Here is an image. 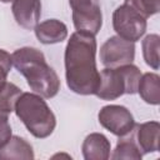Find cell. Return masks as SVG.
<instances>
[{
	"instance_id": "cell-1",
	"label": "cell",
	"mask_w": 160,
	"mask_h": 160,
	"mask_svg": "<svg viewBox=\"0 0 160 160\" xmlns=\"http://www.w3.org/2000/svg\"><path fill=\"white\" fill-rule=\"evenodd\" d=\"M96 39L91 34L75 31L65 48V79L68 88L79 95H94L100 72L96 66Z\"/></svg>"
},
{
	"instance_id": "cell-2",
	"label": "cell",
	"mask_w": 160,
	"mask_h": 160,
	"mask_svg": "<svg viewBox=\"0 0 160 160\" xmlns=\"http://www.w3.org/2000/svg\"><path fill=\"white\" fill-rule=\"evenodd\" d=\"M12 65L24 75L30 89L44 99L54 98L60 90V79L36 48H20L11 54Z\"/></svg>"
},
{
	"instance_id": "cell-3",
	"label": "cell",
	"mask_w": 160,
	"mask_h": 160,
	"mask_svg": "<svg viewBox=\"0 0 160 160\" xmlns=\"http://www.w3.org/2000/svg\"><path fill=\"white\" fill-rule=\"evenodd\" d=\"M14 111L28 131L36 139H45L55 130L56 118L39 94L22 92L15 104Z\"/></svg>"
},
{
	"instance_id": "cell-4",
	"label": "cell",
	"mask_w": 160,
	"mask_h": 160,
	"mask_svg": "<svg viewBox=\"0 0 160 160\" xmlns=\"http://www.w3.org/2000/svg\"><path fill=\"white\" fill-rule=\"evenodd\" d=\"M141 71L134 64L105 68L100 71L99 85L94 95L101 100H116L124 94H136Z\"/></svg>"
},
{
	"instance_id": "cell-5",
	"label": "cell",
	"mask_w": 160,
	"mask_h": 160,
	"mask_svg": "<svg viewBox=\"0 0 160 160\" xmlns=\"http://www.w3.org/2000/svg\"><path fill=\"white\" fill-rule=\"evenodd\" d=\"M112 28L118 36L131 42L139 41L148 28L146 18L131 6L122 4L112 12Z\"/></svg>"
},
{
	"instance_id": "cell-6",
	"label": "cell",
	"mask_w": 160,
	"mask_h": 160,
	"mask_svg": "<svg viewBox=\"0 0 160 160\" xmlns=\"http://www.w3.org/2000/svg\"><path fill=\"white\" fill-rule=\"evenodd\" d=\"M72 22L76 31L96 35L102 26V14L99 0H69Z\"/></svg>"
},
{
	"instance_id": "cell-7",
	"label": "cell",
	"mask_w": 160,
	"mask_h": 160,
	"mask_svg": "<svg viewBox=\"0 0 160 160\" xmlns=\"http://www.w3.org/2000/svg\"><path fill=\"white\" fill-rule=\"evenodd\" d=\"M98 119L104 129L119 138L130 134L136 126L132 114L122 105L110 104L102 106L98 114Z\"/></svg>"
},
{
	"instance_id": "cell-8",
	"label": "cell",
	"mask_w": 160,
	"mask_h": 160,
	"mask_svg": "<svg viewBox=\"0 0 160 160\" xmlns=\"http://www.w3.org/2000/svg\"><path fill=\"white\" fill-rule=\"evenodd\" d=\"M134 59L135 44L118 35L110 36L100 48V61L105 68L132 64Z\"/></svg>"
},
{
	"instance_id": "cell-9",
	"label": "cell",
	"mask_w": 160,
	"mask_h": 160,
	"mask_svg": "<svg viewBox=\"0 0 160 160\" xmlns=\"http://www.w3.org/2000/svg\"><path fill=\"white\" fill-rule=\"evenodd\" d=\"M11 11L15 21L26 30H34L41 16L40 0H14Z\"/></svg>"
},
{
	"instance_id": "cell-10",
	"label": "cell",
	"mask_w": 160,
	"mask_h": 160,
	"mask_svg": "<svg viewBox=\"0 0 160 160\" xmlns=\"http://www.w3.org/2000/svg\"><path fill=\"white\" fill-rule=\"evenodd\" d=\"M134 131L136 136V144L141 154H150L159 151L160 139V124L158 121H148L135 126Z\"/></svg>"
},
{
	"instance_id": "cell-11",
	"label": "cell",
	"mask_w": 160,
	"mask_h": 160,
	"mask_svg": "<svg viewBox=\"0 0 160 160\" xmlns=\"http://www.w3.org/2000/svg\"><path fill=\"white\" fill-rule=\"evenodd\" d=\"M110 140L100 132L89 134L81 145V151L85 160H108L110 158Z\"/></svg>"
},
{
	"instance_id": "cell-12",
	"label": "cell",
	"mask_w": 160,
	"mask_h": 160,
	"mask_svg": "<svg viewBox=\"0 0 160 160\" xmlns=\"http://www.w3.org/2000/svg\"><path fill=\"white\" fill-rule=\"evenodd\" d=\"M34 31L36 39L45 45L58 44L68 38V26L58 19H48L39 22Z\"/></svg>"
},
{
	"instance_id": "cell-13",
	"label": "cell",
	"mask_w": 160,
	"mask_h": 160,
	"mask_svg": "<svg viewBox=\"0 0 160 160\" xmlns=\"http://www.w3.org/2000/svg\"><path fill=\"white\" fill-rule=\"evenodd\" d=\"M140 98L150 105L160 104V76L155 72L141 74L138 85Z\"/></svg>"
},
{
	"instance_id": "cell-14",
	"label": "cell",
	"mask_w": 160,
	"mask_h": 160,
	"mask_svg": "<svg viewBox=\"0 0 160 160\" xmlns=\"http://www.w3.org/2000/svg\"><path fill=\"white\" fill-rule=\"evenodd\" d=\"M35 158L34 150L30 142L25 139L12 135L10 140L0 149V159H26L32 160Z\"/></svg>"
},
{
	"instance_id": "cell-15",
	"label": "cell",
	"mask_w": 160,
	"mask_h": 160,
	"mask_svg": "<svg viewBox=\"0 0 160 160\" xmlns=\"http://www.w3.org/2000/svg\"><path fill=\"white\" fill-rule=\"evenodd\" d=\"M134 131H135V129L130 134L119 138L116 148L114 149L112 155H110L111 159H114V160H120V159L141 160L142 154H141L136 141L134 140Z\"/></svg>"
},
{
	"instance_id": "cell-16",
	"label": "cell",
	"mask_w": 160,
	"mask_h": 160,
	"mask_svg": "<svg viewBox=\"0 0 160 160\" xmlns=\"http://www.w3.org/2000/svg\"><path fill=\"white\" fill-rule=\"evenodd\" d=\"M22 94L21 89L10 81L0 84V114L9 115L15 110V104Z\"/></svg>"
},
{
	"instance_id": "cell-17",
	"label": "cell",
	"mask_w": 160,
	"mask_h": 160,
	"mask_svg": "<svg viewBox=\"0 0 160 160\" xmlns=\"http://www.w3.org/2000/svg\"><path fill=\"white\" fill-rule=\"evenodd\" d=\"M142 48V58L148 66L152 70H158L160 68V36L158 34H149L142 39L141 42Z\"/></svg>"
},
{
	"instance_id": "cell-18",
	"label": "cell",
	"mask_w": 160,
	"mask_h": 160,
	"mask_svg": "<svg viewBox=\"0 0 160 160\" xmlns=\"http://www.w3.org/2000/svg\"><path fill=\"white\" fill-rule=\"evenodd\" d=\"M124 4L131 6L146 19L160 11V0H125Z\"/></svg>"
},
{
	"instance_id": "cell-19",
	"label": "cell",
	"mask_w": 160,
	"mask_h": 160,
	"mask_svg": "<svg viewBox=\"0 0 160 160\" xmlns=\"http://www.w3.org/2000/svg\"><path fill=\"white\" fill-rule=\"evenodd\" d=\"M11 66H12L11 55L4 49H0V84L6 81V78L11 70Z\"/></svg>"
},
{
	"instance_id": "cell-20",
	"label": "cell",
	"mask_w": 160,
	"mask_h": 160,
	"mask_svg": "<svg viewBox=\"0 0 160 160\" xmlns=\"http://www.w3.org/2000/svg\"><path fill=\"white\" fill-rule=\"evenodd\" d=\"M11 136H12V132L9 122V115L0 114V149L10 140Z\"/></svg>"
},
{
	"instance_id": "cell-21",
	"label": "cell",
	"mask_w": 160,
	"mask_h": 160,
	"mask_svg": "<svg viewBox=\"0 0 160 160\" xmlns=\"http://www.w3.org/2000/svg\"><path fill=\"white\" fill-rule=\"evenodd\" d=\"M1 2H4V4H8V2H12L14 0H0Z\"/></svg>"
}]
</instances>
